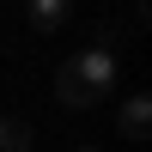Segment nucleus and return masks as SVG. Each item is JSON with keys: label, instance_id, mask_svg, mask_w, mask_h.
Instances as JSON below:
<instances>
[{"label": "nucleus", "instance_id": "f257e3e1", "mask_svg": "<svg viewBox=\"0 0 152 152\" xmlns=\"http://www.w3.org/2000/svg\"><path fill=\"white\" fill-rule=\"evenodd\" d=\"M116 85V49H79L73 61H61L55 67V97H61V110H91V104H104V91Z\"/></svg>", "mask_w": 152, "mask_h": 152}, {"label": "nucleus", "instance_id": "f03ea898", "mask_svg": "<svg viewBox=\"0 0 152 152\" xmlns=\"http://www.w3.org/2000/svg\"><path fill=\"white\" fill-rule=\"evenodd\" d=\"M67 12H73V0H24V18H31L37 37H55L67 24Z\"/></svg>", "mask_w": 152, "mask_h": 152}, {"label": "nucleus", "instance_id": "7ed1b4c3", "mask_svg": "<svg viewBox=\"0 0 152 152\" xmlns=\"http://www.w3.org/2000/svg\"><path fill=\"white\" fill-rule=\"evenodd\" d=\"M116 128H122V140H146V134H152V97H146V91L122 104V116H116Z\"/></svg>", "mask_w": 152, "mask_h": 152}, {"label": "nucleus", "instance_id": "20e7f679", "mask_svg": "<svg viewBox=\"0 0 152 152\" xmlns=\"http://www.w3.org/2000/svg\"><path fill=\"white\" fill-rule=\"evenodd\" d=\"M0 152H31V122L24 116H0Z\"/></svg>", "mask_w": 152, "mask_h": 152}, {"label": "nucleus", "instance_id": "39448f33", "mask_svg": "<svg viewBox=\"0 0 152 152\" xmlns=\"http://www.w3.org/2000/svg\"><path fill=\"white\" fill-rule=\"evenodd\" d=\"M79 152H97V146H79Z\"/></svg>", "mask_w": 152, "mask_h": 152}]
</instances>
